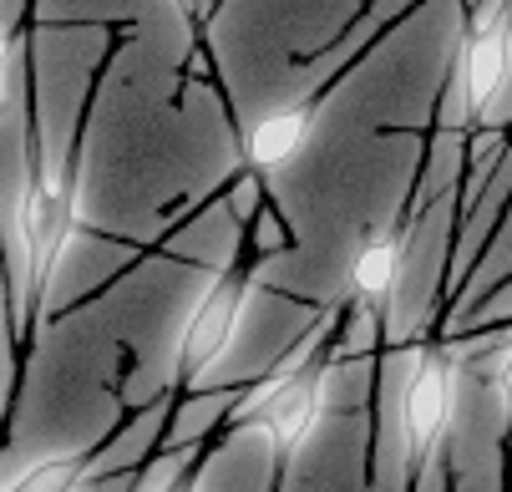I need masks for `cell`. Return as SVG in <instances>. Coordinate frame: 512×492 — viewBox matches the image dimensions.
Wrapping results in <instances>:
<instances>
[{
  "label": "cell",
  "mask_w": 512,
  "mask_h": 492,
  "mask_svg": "<svg viewBox=\"0 0 512 492\" xmlns=\"http://www.w3.org/2000/svg\"><path fill=\"white\" fill-rule=\"evenodd\" d=\"M507 77H512V0H472V16L452 61L442 122L467 127L472 117H492L497 97L507 92Z\"/></svg>",
  "instance_id": "cell-1"
},
{
  "label": "cell",
  "mask_w": 512,
  "mask_h": 492,
  "mask_svg": "<svg viewBox=\"0 0 512 492\" xmlns=\"http://www.w3.org/2000/svg\"><path fill=\"white\" fill-rule=\"evenodd\" d=\"M71 229V193L61 178H46L36 188H26L21 208H16V254H21V305L36 300L46 290V279L61 259Z\"/></svg>",
  "instance_id": "cell-2"
},
{
  "label": "cell",
  "mask_w": 512,
  "mask_h": 492,
  "mask_svg": "<svg viewBox=\"0 0 512 492\" xmlns=\"http://www.w3.org/2000/svg\"><path fill=\"white\" fill-rule=\"evenodd\" d=\"M457 416V361L431 350L416 361L406 391H401V437L411 447V457H426L436 442L452 432Z\"/></svg>",
  "instance_id": "cell-3"
},
{
  "label": "cell",
  "mask_w": 512,
  "mask_h": 492,
  "mask_svg": "<svg viewBox=\"0 0 512 492\" xmlns=\"http://www.w3.org/2000/svg\"><path fill=\"white\" fill-rule=\"evenodd\" d=\"M244 300H249V274L218 279V285L203 295V305L193 310V320L178 335V381H198L218 356H224V345L234 340Z\"/></svg>",
  "instance_id": "cell-4"
},
{
  "label": "cell",
  "mask_w": 512,
  "mask_h": 492,
  "mask_svg": "<svg viewBox=\"0 0 512 492\" xmlns=\"http://www.w3.org/2000/svg\"><path fill=\"white\" fill-rule=\"evenodd\" d=\"M320 401H325V376L320 371H300V376H289L279 386V396H269L254 411V427L289 452V447H300L305 432L320 421Z\"/></svg>",
  "instance_id": "cell-5"
},
{
  "label": "cell",
  "mask_w": 512,
  "mask_h": 492,
  "mask_svg": "<svg viewBox=\"0 0 512 492\" xmlns=\"http://www.w3.org/2000/svg\"><path fill=\"white\" fill-rule=\"evenodd\" d=\"M310 127H315V97L295 92L289 102H279L274 112H264V117L249 127L244 153H249V163H254L259 173H274V168H284L289 158L305 148Z\"/></svg>",
  "instance_id": "cell-6"
},
{
  "label": "cell",
  "mask_w": 512,
  "mask_h": 492,
  "mask_svg": "<svg viewBox=\"0 0 512 492\" xmlns=\"http://www.w3.org/2000/svg\"><path fill=\"white\" fill-rule=\"evenodd\" d=\"M401 254H406V239L396 229H376L371 239L360 244L355 264H350V290L365 310H376L391 290H396V274H401Z\"/></svg>",
  "instance_id": "cell-7"
},
{
  "label": "cell",
  "mask_w": 512,
  "mask_h": 492,
  "mask_svg": "<svg viewBox=\"0 0 512 492\" xmlns=\"http://www.w3.org/2000/svg\"><path fill=\"white\" fill-rule=\"evenodd\" d=\"M82 482H87V467L77 457H46L26 477H16L11 492H77Z\"/></svg>",
  "instance_id": "cell-8"
},
{
  "label": "cell",
  "mask_w": 512,
  "mask_h": 492,
  "mask_svg": "<svg viewBox=\"0 0 512 492\" xmlns=\"http://www.w3.org/2000/svg\"><path fill=\"white\" fill-rule=\"evenodd\" d=\"M497 401H502L507 416H512V345L497 356Z\"/></svg>",
  "instance_id": "cell-9"
},
{
  "label": "cell",
  "mask_w": 512,
  "mask_h": 492,
  "mask_svg": "<svg viewBox=\"0 0 512 492\" xmlns=\"http://www.w3.org/2000/svg\"><path fill=\"white\" fill-rule=\"evenodd\" d=\"M6 61H11V41L0 31V97H6Z\"/></svg>",
  "instance_id": "cell-10"
},
{
  "label": "cell",
  "mask_w": 512,
  "mask_h": 492,
  "mask_svg": "<svg viewBox=\"0 0 512 492\" xmlns=\"http://www.w3.org/2000/svg\"><path fill=\"white\" fill-rule=\"evenodd\" d=\"M198 6H203V0H173V11H178L183 21H193V16H198Z\"/></svg>",
  "instance_id": "cell-11"
},
{
  "label": "cell",
  "mask_w": 512,
  "mask_h": 492,
  "mask_svg": "<svg viewBox=\"0 0 512 492\" xmlns=\"http://www.w3.org/2000/svg\"><path fill=\"white\" fill-rule=\"evenodd\" d=\"M173 492H188V487H183V482H178V487H173Z\"/></svg>",
  "instance_id": "cell-12"
}]
</instances>
